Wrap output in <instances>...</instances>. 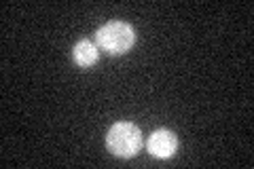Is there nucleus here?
I'll return each mask as SVG.
<instances>
[{
    "label": "nucleus",
    "instance_id": "f257e3e1",
    "mask_svg": "<svg viewBox=\"0 0 254 169\" xmlns=\"http://www.w3.org/2000/svg\"><path fill=\"white\" fill-rule=\"evenodd\" d=\"M133 40H136L133 28L125 21H108L106 26H102L95 32V43L102 49H106L108 53H115V55L131 49Z\"/></svg>",
    "mask_w": 254,
    "mask_h": 169
},
{
    "label": "nucleus",
    "instance_id": "f03ea898",
    "mask_svg": "<svg viewBox=\"0 0 254 169\" xmlns=\"http://www.w3.org/2000/svg\"><path fill=\"white\" fill-rule=\"evenodd\" d=\"M106 144L117 157H133L142 146V133L133 123H117L110 127Z\"/></svg>",
    "mask_w": 254,
    "mask_h": 169
},
{
    "label": "nucleus",
    "instance_id": "7ed1b4c3",
    "mask_svg": "<svg viewBox=\"0 0 254 169\" xmlns=\"http://www.w3.org/2000/svg\"><path fill=\"white\" fill-rule=\"evenodd\" d=\"M176 146H178L176 135L165 129H159L148 138V152L157 159H170L176 152Z\"/></svg>",
    "mask_w": 254,
    "mask_h": 169
},
{
    "label": "nucleus",
    "instance_id": "20e7f679",
    "mask_svg": "<svg viewBox=\"0 0 254 169\" xmlns=\"http://www.w3.org/2000/svg\"><path fill=\"white\" fill-rule=\"evenodd\" d=\"M98 45L91 43V40H81V43L74 45V61L78 66H91V63L98 61Z\"/></svg>",
    "mask_w": 254,
    "mask_h": 169
}]
</instances>
